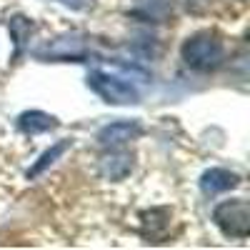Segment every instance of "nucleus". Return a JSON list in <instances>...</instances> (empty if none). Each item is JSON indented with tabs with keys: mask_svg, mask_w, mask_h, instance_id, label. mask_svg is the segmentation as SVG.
I'll use <instances>...</instances> for the list:
<instances>
[{
	"mask_svg": "<svg viewBox=\"0 0 250 250\" xmlns=\"http://www.w3.org/2000/svg\"><path fill=\"white\" fill-rule=\"evenodd\" d=\"M240 185V175L228 170V168H210L200 175V190L203 195L213 198V195H220V193H228L233 188Z\"/></svg>",
	"mask_w": 250,
	"mask_h": 250,
	"instance_id": "obj_6",
	"label": "nucleus"
},
{
	"mask_svg": "<svg viewBox=\"0 0 250 250\" xmlns=\"http://www.w3.org/2000/svg\"><path fill=\"white\" fill-rule=\"evenodd\" d=\"M88 53V45H85V38L80 33H68V35H60L50 43H45L43 48H38L35 55L40 60H75L80 62Z\"/></svg>",
	"mask_w": 250,
	"mask_h": 250,
	"instance_id": "obj_4",
	"label": "nucleus"
},
{
	"mask_svg": "<svg viewBox=\"0 0 250 250\" xmlns=\"http://www.w3.org/2000/svg\"><path fill=\"white\" fill-rule=\"evenodd\" d=\"M8 28H10L13 38H15V45H18V50H20V48H23V43L30 38V33H33V23H30L28 18H20V15H15V18H10Z\"/></svg>",
	"mask_w": 250,
	"mask_h": 250,
	"instance_id": "obj_10",
	"label": "nucleus"
},
{
	"mask_svg": "<svg viewBox=\"0 0 250 250\" xmlns=\"http://www.w3.org/2000/svg\"><path fill=\"white\" fill-rule=\"evenodd\" d=\"M58 118L43 113V110H25L23 115L18 118V128L20 133L25 135H38V133H48V130H55L58 128Z\"/></svg>",
	"mask_w": 250,
	"mask_h": 250,
	"instance_id": "obj_7",
	"label": "nucleus"
},
{
	"mask_svg": "<svg viewBox=\"0 0 250 250\" xmlns=\"http://www.w3.org/2000/svg\"><path fill=\"white\" fill-rule=\"evenodd\" d=\"M100 170L110 180H123L133 170V155H128V153H110L108 158H103Z\"/></svg>",
	"mask_w": 250,
	"mask_h": 250,
	"instance_id": "obj_8",
	"label": "nucleus"
},
{
	"mask_svg": "<svg viewBox=\"0 0 250 250\" xmlns=\"http://www.w3.org/2000/svg\"><path fill=\"white\" fill-rule=\"evenodd\" d=\"M140 135H143V125L138 120H118V123L105 125V128L98 133V140H100V145H105V148H118V145L138 140Z\"/></svg>",
	"mask_w": 250,
	"mask_h": 250,
	"instance_id": "obj_5",
	"label": "nucleus"
},
{
	"mask_svg": "<svg viewBox=\"0 0 250 250\" xmlns=\"http://www.w3.org/2000/svg\"><path fill=\"white\" fill-rule=\"evenodd\" d=\"M180 55L185 65L193 70H200V73L215 70L225 60V40L215 30H198L183 43Z\"/></svg>",
	"mask_w": 250,
	"mask_h": 250,
	"instance_id": "obj_1",
	"label": "nucleus"
},
{
	"mask_svg": "<svg viewBox=\"0 0 250 250\" xmlns=\"http://www.w3.org/2000/svg\"><path fill=\"white\" fill-rule=\"evenodd\" d=\"M70 145H73V140H58L55 145H50V148H48V150H45V153L40 155V158L30 165V168H28V173H25V175H28V180H35L40 173H45V170L50 168V165H53L62 153L70 150Z\"/></svg>",
	"mask_w": 250,
	"mask_h": 250,
	"instance_id": "obj_9",
	"label": "nucleus"
},
{
	"mask_svg": "<svg viewBox=\"0 0 250 250\" xmlns=\"http://www.w3.org/2000/svg\"><path fill=\"white\" fill-rule=\"evenodd\" d=\"M88 88L105 103H110V105H135V103H140V93L135 85L103 70H95L88 75Z\"/></svg>",
	"mask_w": 250,
	"mask_h": 250,
	"instance_id": "obj_2",
	"label": "nucleus"
},
{
	"mask_svg": "<svg viewBox=\"0 0 250 250\" xmlns=\"http://www.w3.org/2000/svg\"><path fill=\"white\" fill-rule=\"evenodd\" d=\"M58 3H62L65 8H73V10H83L90 0H58Z\"/></svg>",
	"mask_w": 250,
	"mask_h": 250,
	"instance_id": "obj_11",
	"label": "nucleus"
},
{
	"mask_svg": "<svg viewBox=\"0 0 250 250\" xmlns=\"http://www.w3.org/2000/svg\"><path fill=\"white\" fill-rule=\"evenodd\" d=\"M213 220L220 228V233L225 238H235L243 240L250 233V205L248 200L238 198V200H225L220 205H215L213 210Z\"/></svg>",
	"mask_w": 250,
	"mask_h": 250,
	"instance_id": "obj_3",
	"label": "nucleus"
}]
</instances>
